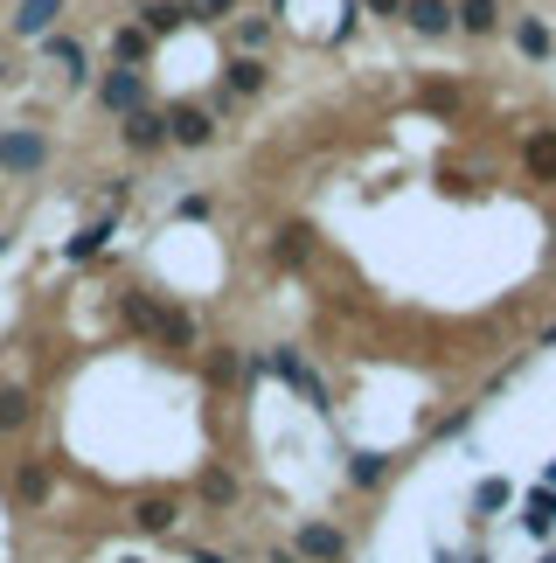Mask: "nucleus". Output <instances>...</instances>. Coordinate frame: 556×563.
Returning <instances> with one entry per match:
<instances>
[{"label":"nucleus","instance_id":"0eeeda50","mask_svg":"<svg viewBox=\"0 0 556 563\" xmlns=\"http://www.w3.org/2000/svg\"><path fill=\"white\" fill-rule=\"evenodd\" d=\"M56 14H63V0H21V14H14V28H21V35H42V28H49Z\"/></svg>","mask_w":556,"mask_h":563},{"label":"nucleus","instance_id":"a211bd4d","mask_svg":"<svg viewBox=\"0 0 556 563\" xmlns=\"http://www.w3.org/2000/svg\"><path fill=\"white\" fill-rule=\"evenodd\" d=\"M139 522H146V529H167V522H174V501H146Z\"/></svg>","mask_w":556,"mask_h":563},{"label":"nucleus","instance_id":"f3484780","mask_svg":"<svg viewBox=\"0 0 556 563\" xmlns=\"http://www.w3.org/2000/svg\"><path fill=\"white\" fill-rule=\"evenodd\" d=\"M119 56H126V63L146 56V28H119Z\"/></svg>","mask_w":556,"mask_h":563},{"label":"nucleus","instance_id":"f257e3e1","mask_svg":"<svg viewBox=\"0 0 556 563\" xmlns=\"http://www.w3.org/2000/svg\"><path fill=\"white\" fill-rule=\"evenodd\" d=\"M209 133H216V126H209V112H202V105H174V112H167V140L209 146Z\"/></svg>","mask_w":556,"mask_h":563},{"label":"nucleus","instance_id":"7ed1b4c3","mask_svg":"<svg viewBox=\"0 0 556 563\" xmlns=\"http://www.w3.org/2000/svg\"><path fill=\"white\" fill-rule=\"evenodd\" d=\"M404 14H411L417 35H445L452 28V0H404Z\"/></svg>","mask_w":556,"mask_h":563},{"label":"nucleus","instance_id":"2eb2a0df","mask_svg":"<svg viewBox=\"0 0 556 563\" xmlns=\"http://www.w3.org/2000/svg\"><path fill=\"white\" fill-rule=\"evenodd\" d=\"M299 251H306V230H299V223H292V230H285V237H278V244H272V258H285V265H292V258H299Z\"/></svg>","mask_w":556,"mask_h":563},{"label":"nucleus","instance_id":"aec40b11","mask_svg":"<svg viewBox=\"0 0 556 563\" xmlns=\"http://www.w3.org/2000/svg\"><path fill=\"white\" fill-rule=\"evenodd\" d=\"M369 7H376V14H404V0H369Z\"/></svg>","mask_w":556,"mask_h":563},{"label":"nucleus","instance_id":"ddd939ff","mask_svg":"<svg viewBox=\"0 0 556 563\" xmlns=\"http://www.w3.org/2000/svg\"><path fill=\"white\" fill-rule=\"evenodd\" d=\"M306 557H341V536H334V529H306Z\"/></svg>","mask_w":556,"mask_h":563},{"label":"nucleus","instance_id":"f03ea898","mask_svg":"<svg viewBox=\"0 0 556 563\" xmlns=\"http://www.w3.org/2000/svg\"><path fill=\"white\" fill-rule=\"evenodd\" d=\"M473 508H480V515H487V522H501V515H508V508H515V487H508V480H501V473H487V480H480V487H473Z\"/></svg>","mask_w":556,"mask_h":563},{"label":"nucleus","instance_id":"9b49d317","mask_svg":"<svg viewBox=\"0 0 556 563\" xmlns=\"http://www.w3.org/2000/svg\"><path fill=\"white\" fill-rule=\"evenodd\" d=\"M529 167H536L543 181H556V133H536V140H529Z\"/></svg>","mask_w":556,"mask_h":563},{"label":"nucleus","instance_id":"423d86ee","mask_svg":"<svg viewBox=\"0 0 556 563\" xmlns=\"http://www.w3.org/2000/svg\"><path fill=\"white\" fill-rule=\"evenodd\" d=\"M452 21H459L466 35H487V28L501 21V7H494V0H459V7H452Z\"/></svg>","mask_w":556,"mask_h":563},{"label":"nucleus","instance_id":"dca6fc26","mask_svg":"<svg viewBox=\"0 0 556 563\" xmlns=\"http://www.w3.org/2000/svg\"><path fill=\"white\" fill-rule=\"evenodd\" d=\"M28 418V397L21 390H0V424H21Z\"/></svg>","mask_w":556,"mask_h":563},{"label":"nucleus","instance_id":"9d476101","mask_svg":"<svg viewBox=\"0 0 556 563\" xmlns=\"http://www.w3.org/2000/svg\"><path fill=\"white\" fill-rule=\"evenodd\" d=\"M126 140L133 146H160L167 140V119H160V112H133V119H126Z\"/></svg>","mask_w":556,"mask_h":563},{"label":"nucleus","instance_id":"39448f33","mask_svg":"<svg viewBox=\"0 0 556 563\" xmlns=\"http://www.w3.org/2000/svg\"><path fill=\"white\" fill-rule=\"evenodd\" d=\"M139 21H146V35H174V28L188 21V7H181V0H146Z\"/></svg>","mask_w":556,"mask_h":563},{"label":"nucleus","instance_id":"6e6552de","mask_svg":"<svg viewBox=\"0 0 556 563\" xmlns=\"http://www.w3.org/2000/svg\"><path fill=\"white\" fill-rule=\"evenodd\" d=\"M515 42H522V56H536V63H543V56L556 49V42H550V28H543L536 14H522V21H515Z\"/></svg>","mask_w":556,"mask_h":563},{"label":"nucleus","instance_id":"1a4fd4ad","mask_svg":"<svg viewBox=\"0 0 556 563\" xmlns=\"http://www.w3.org/2000/svg\"><path fill=\"white\" fill-rule=\"evenodd\" d=\"M105 105H112V112H139V77H133V70L105 77Z\"/></svg>","mask_w":556,"mask_h":563},{"label":"nucleus","instance_id":"f8f14e48","mask_svg":"<svg viewBox=\"0 0 556 563\" xmlns=\"http://www.w3.org/2000/svg\"><path fill=\"white\" fill-rule=\"evenodd\" d=\"M258 84H265V63L258 56H237L230 63V91H258Z\"/></svg>","mask_w":556,"mask_h":563},{"label":"nucleus","instance_id":"6ab92c4d","mask_svg":"<svg viewBox=\"0 0 556 563\" xmlns=\"http://www.w3.org/2000/svg\"><path fill=\"white\" fill-rule=\"evenodd\" d=\"M202 494H209V501H230V494H237V480H230V473H209V480H202Z\"/></svg>","mask_w":556,"mask_h":563},{"label":"nucleus","instance_id":"412c9836","mask_svg":"<svg viewBox=\"0 0 556 563\" xmlns=\"http://www.w3.org/2000/svg\"><path fill=\"white\" fill-rule=\"evenodd\" d=\"M543 487H556V459H550V466H543Z\"/></svg>","mask_w":556,"mask_h":563},{"label":"nucleus","instance_id":"20e7f679","mask_svg":"<svg viewBox=\"0 0 556 563\" xmlns=\"http://www.w3.org/2000/svg\"><path fill=\"white\" fill-rule=\"evenodd\" d=\"M0 167H14V174L42 167V140H28V133H7V140H0Z\"/></svg>","mask_w":556,"mask_h":563},{"label":"nucleus","instance_id":"4468645a","mask_svg":"<svg viewBox=\"0 0 556 563\" xmlns=\"http://www.w3.org/2000/svg\"><path fill=\"white\" fill-rule=\"evenodd\" d=\"M237 14V0H188V21H223Z\"/></svg>","mask_w":556,"mask_h":563}]
</instances>
